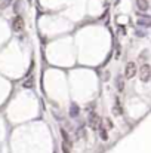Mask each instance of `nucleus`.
<instances>
[{
    "instance_id": "nucleus-1",
    "label": "nucleus",
    "mask_w": 151,
    "mask_h": 153,
    "mask_svg": "<svg viewBox=\"0 0 151 153\" xmlns=\"http://www.w3.org/2000/svg\"><path fill=\"white\" fill-rule=\"evenodd\" d=\"M61 135H62V152L64 153H71V147H73V143L67 134L65 129H61Z\"/></svg>"
},
{
    "instance_id": "nucleus-2",
    "label": "nucleus",
    "mask_w": 151,
    "mask_h": 153,
    "mask_svg": "<svg viewBox=\"0 0 151 153\" xmlns=\"http://www.w3.org/2000/svg\"><path fill=\"white\" fill-rule=\"evenodd\" d=\"M139 79L142 82H148L151 79V67L148 64H142L139 68Z\"/></svg>"
},
{
    "instance_id": "nucleus-3",
    "label": "nucleus",
    "mask_w": 151,
    "mask_h": 153,
    "mask_svg": "<svg viewBox=\"0 0 151 153\" xmlns=\"http://www.w3.org/2000/svg\"><path fill=\"white\" fill-rule=\"evenodd\" d=\"M136 71H138L136 64L130 61V62H127L126 67H124V77H126V79H132V77L136 76Z\"/></svg>"
},
{
    "instance_id": "nucleus-4",
    "label": "nucleus",
    "mask_w": 151,
    "mask_h": 153,
    "mask_svg": "<svg viewBox=\"0 0 151 153\" xmlns=\"http://www.w3.org/2000/svg\"><path fill=\"white\" fill-rule=\"evenodd\" d=\"M24 25H25L24 18L19 16V15H16V16L13 18V21H12V30H13V31H21V30L24 28Z\"/></svg>"
},
{
    "instance_id": "nucleus-5",
    "label": "nucleus",
    "mask_w": 151,
    "mask_h": 153,
    "mask_svg": "<svg viewBox=\"0 0 151 153\" xmlns=\"http://www.w3.org/2000/svg\"><path fill=\"white\" fill-rule=\"evenodd\" d=\"M89 125H91V128L95 131V129H99V126H101V119H99V116L96 114V113H91L89 114Z\"/></svg>"
},
{
    "instance_id": "nucleus-6",
    "label": "nucleus",
    "mask_w": 151,
    "mask_h": 153,
    "mask_svg": "<svg viewBox=\"0 0 151 153\" xmlns=\"http://www.w3.org/2000/svg\"><path fill=\"white\" fill-rule=\"evenodd\" d=\"M136 7H138L139 10H142V12L148 10V7H150L148 0H136Z\"/></svg>"
},
{
    "instance_id": "nucleus-7",
    "label": "nucleus",
    "mask_w": 151,
    "mask_h": 153,
    "mask_svg": "<svg viewBox=\"0 0 151 153\" xmlns=\"http://www.w3.org/2000/svg\"><path fill=\"white\" fill-rule=\"evenodd\" d=\"M99 137H101V140H104V141L108 140V129L105 126H102V125L99 126Z\"/></svg>"
},
{
    "instance_id": "nucleus-8",
    "label": "nucleus",
    "mask_w": 151,
    "mask_h": 153,
    "mask_svg": "<svg viewBox=\"0 0 151 153\" xmlns=\"http://www.w3.org/2000/svg\"><path fill=\"white\" fill-rule=\"evenodd\" d=\"M113 113H114V116H120V114L123 113V110H122V105H120V101H119V100L116 101L114 107H113Z\"/></svg>"
},
{
    "instance_id": "nucleus-9",
    "label": "nucleus",
    "mask_w": 151,
    "mask_h": 153,
    "mask_svg": "<svg viewBox=\"0 0 151 153\" xmlns=\"http://www.w3.org/2000/svg\"><path fill=\"white\" fill-rule=\"evenodd\" d=\"M117 89L119 91H123L124 89V80H123V77H119L117 79Z\"/></svg>"
},
{
    "instance_id": "nucleus-10",
    "label": "nucleus",
    "mask_w": 151,
    "mask_h": 153,
    "mask_svg": "<svg viewBox=\"0 0 151 153\" xmlns=\"http://www.w3.org/2000/svg\"><path fill=\"white\" fill-rule=\"evenodd\" d=\"M22 86H24V88H31V86H33V77L30 76L25 82H22Z\"/></svg>"
},
{
    "instance_id": "nucleus-11",
    "label": "nucleus",
    "mask_w": 151,
    "mask_h": 153,
    "mask_svg": "<svg viewBox=\"0 0 151 153\" xmlns=\"http://www.w3.org/2000/svg\"><path fill=\"white\" fill-rule=\"evenodd\" d=\"M70 114H71V116H77V114H79V107H77L76 104H73V107L70 108Z\"/></svg>"
},
{
    "instance_id": "nucleus-12",
    "label": "nucleus",
    "mask_w": 151,
    "mask_h": 153,
    "mask_svg": "<svg viewBox=\"0 0 151 153\" xmlns=\"http://www.w3.org/2000/svg\"><path fill=\"white\" fill-rule=\"evenodd\" d=\"M105 123H107V128H108V129H111V128H113V122H111L110 119H107V120H105Z\"/></svg>"
},
{
    "instance_id": "nucleus-13",
    "label": "nucleus",
    "mask_w": 151,
    "mask_h": 153,
    "mask_svg": "<svg viewBox=\"0 0 151 153\" xmlns=\"http://www.w3.org/2000/svg\"><path fill=\"white\" fill-rule=\"evenodd\" d=\"M108 79H110V73L107 71V73L104 74V80H108Z\"/></svg>"
}]
</instances>
